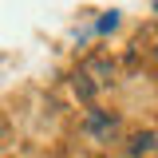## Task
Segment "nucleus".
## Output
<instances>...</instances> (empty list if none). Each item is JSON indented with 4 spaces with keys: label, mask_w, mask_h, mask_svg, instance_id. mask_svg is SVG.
Masks as SVG:
<instances>
[{
    "label": "nucleus",
    "mask_w": 158,
    "mask_h": 158,
    "mask_svg": "<svg viewBox=\"0 0 158 158\" xmlns=\"http://www.w3.org/2000/svg\"><path fill=\"white\" fill-rule=\"evenodd\" d=\"M115 24H118V16H115V12H107V16L99 20V32H111V28H115Z\"/></svg>",
    "instance_id": "nucleus-1"
}]
</instances>
